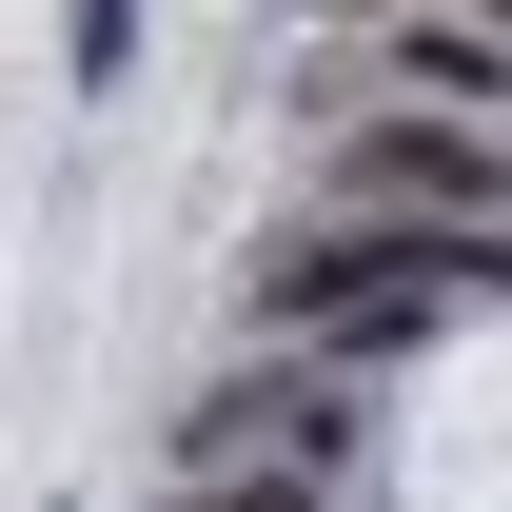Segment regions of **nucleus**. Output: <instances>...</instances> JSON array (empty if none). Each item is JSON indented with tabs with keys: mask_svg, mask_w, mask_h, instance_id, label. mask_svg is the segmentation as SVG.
<instances>
[{
	"mask_svg": "<svg viewBox=\"0 0 512 512\" xmlns=\"http://www.w3.org/2000/svg\"><path fill=\"white\" fill-rule=\"evenodd\" d=\"M178 512H316V473H296V453H256V473H178Z\"/></svg>",
	"mask_w": 512,
	"mask_h": 512,
	"instance_id": "2",
	"label": "nucleus"
},
{
	"mask_svg": "<svg viewBox=\"0 0 512 512\" xmlns=\"http://www.w3.org/2000/svg\"><path fill=\"white\" fill-rule=\"evenodd\" d=\"M335 197L394 237H493V138L473 119H335Z\"/></svg>",
	"mask_w": 512,
	"mask_h": 512,
	"instance_id": "1",
	"label": "nucleus"
}]
</instances>
